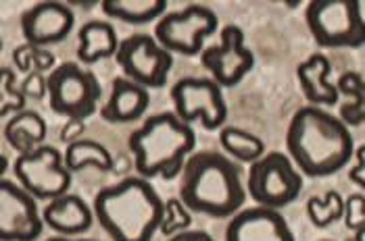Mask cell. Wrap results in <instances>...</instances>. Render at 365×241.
Returning <instances> with one entry per match:
<instances>
[{"label":"cell","instance_id":"cell-1","mask_svg":"<svg viewBox=\"0 0 365 241\" xmlns=\"http://www.w3.org/2000/svg\"><path fill=\"white\" fill-rule=\"evenodd\" d=\"M286 150L301 175L326 179L353 161L355 137L330 110L307 105L288 123Z\"/></svg>","mask_w":365,"mask_h":241},{"label":"cell","instance_id":"cell-2","mask_svg":"<svg viewBox=\"0 0 365 241\" xmlns=\"http://www.w3.org/2000/svg\"><path fill=\"white\" fill-rule=\"evenodd\" d=\"M180 177V202L190 213L230 218L242 210L247 202L242 171L222 152H192L184 162Z\"/></svg>","mask_w":365,"mask_h":241},{"label":"cell","instance_id":"cell-3","mask_svg":"<svg viewBox=\"0 0 365 241\" xmlns=\"http://www.w3.org/2000/svg\"><path fill=\"white\" fill-rule=\"evenodd\" d=\"M92 213L113 241H150L161 227L165 202L150 181L125 177L94 196Z\"/></svg>","mask_w":365,"mask_h":241},{"label":"cell","instance_id":"cell-4","mask_svg":"<svg viewBox=\"0 0 365 241\" xmlns=\"http://www.w3.org/2000/svg\"><path fill=\"white\" fill-rule=\"evenodd\" d=\"M197 134L192 125H186L175 112L150 114L142 127L132 132L128 148L134 156V168L142 179L161 177L173 181L180 177L186 159L195 152Z\"/></svg>","mask_w":365,"mask_h":241},{"label":"cell","instance_id":"cell-5","mask_svg":"<svg viewBox=\"0 0 365 241\" xmlns=\"http://www.w3.org/2000/svg\"><path fill=\"white\" fill-rule=\"evenodd\" d=\"M305 21L313 40L324 48H361L365 42L361 0H313Z\"/></svg>","mask_w":365,"mask_h":241},{"label":"cell","instance_id":"cell-6","mask_svg":"<svg viewBox=\"0 0 365 241\" xmlns=\"http://www.w3.org/2000/svg\"><path fill=\"white\" fill-rule=\"evenodd\" d=\"M103 87L98 77L80 63H61L46 75L51 110L67 119L86 121L98 110Z\"/></svg>","mask_w":365,"mask_h":241},{"label":"cell","instance_id":"cell-7","mask_svg":"<svg viewBox=\"0 0 365 241\" xmlns=\"http://www.w3.org/2000/svg\"><path fill=\"white\" fill-rule=\"evenodd\" d=\"M303 191V175L282 152H265L255 161L247 177V196L257 206L282 210Z\"/></svg>","mask_w":365,"mask_h":241},{"label":"cell","instance_id":"cell-8","mask_svg":"<svg viewBox=\"0 0 365 241\" xmlns=\"http://www.w3.org/2000/svg\"><path fill=\"white\" fill-rule=\"evenodd\" d=\"M220 17L205 4H188L180 11L165 13L155 27L157 44L169 54L197 56L205 48V40L217 33Z\"/></svg>","mask_w":365,"mask_h":241},{"label":"cell","instance_id":"cell-9","mask_svg":"<svg viewBox=\"0 0 365 241\" xmlns=\"http://www.w3.org/2000/svg\"><path fill=\"white\" fill-rule=\"evenodd\" d=\"M173 112L186 125L200 123L202 129H222L227 119L224 90L211 77H182L171 85Z\"/></svg>","mask_w":365,"mask_h":241},{"label":"cell","instance_id":"cell-10","mask_svg":"<svg viewBox=\"0 0 365 241\" xmlns=\"http://www.w3.org/2000/svg\"><path fill=\"white\" fill-rule=\"evenodd\" d=\"M17 183L28 191L34 200L51 202L58 196L69 193L71 173L63 164V154L55 146H38L31 152L19 154L13 164Z\"/></svg>","mask_w":365,"mask_h":241},{"label":"cell","instance_id":"cell-11","mask_svg":"<svg viewBox=\"0 0 365 241\" xmlns=\"http://www.w3.org/2000/svg\"><path fill=\"white\" fill-rule=\"evenodd\" d=\"M115 60L121 67L125 80L134 81L146 90L163 87L173 67V54L163 50L148 33H134L121 40Z\"/></svg>","mask_w":365,"mask_h":241},{"label":"cell","instance_id":"cell-12","mask_svg":"<svg viewBox=\"0 0 365 241\" xmlns=\"http://www.w3.org/2000/svg\"><path fill=\"white\" fill-rule=\"evenodd\" d=\"M200 63L224 90L238 85L249 75L255 67V54L245 44V31L230 23L220 29V44L202 48Z\"/></svg>","mask_w":365,"mask_h":241},{"label":"cell","instance_id":"cell-13","mask_svg":"<svg viewBox=\"0 0 365 241\" xmlns=\"http://www.w3.org/2000/svg\"><path fill=\"white\" fill-rule=\"evenodd\" d=\"M44 223L34 200L15 181L0 179V241H36Z\"/></svg>","mask_w":365,"mask_h":241},{"label":"cell","instance_id":"cell-14","mask_svg":"<svg viewBox=\"0 0 365 241\" xmlns=\"http://www.w3.org/2000/svg\"><path fill=\"white\" fill-rule=\"evenodd\" d=\"M19 26L26 44L48 48L67 40L76 26V15L65 2H38L21 13Z\"/></svg>","mask_w":365,"mask_h":241},{"label":"cell","instance_id":"cell-15","mask_svg":"<svg viewBox=\"0 0 365 241\" xmlns=\"http://www.w3.org/2000/svg\"><path fill=\"white\" fill-rule=\"evenodd\" d=\"M225 241H297L280 210L253 206L230 216Z\"/></svg>","mask_w":365,"mask_h":241},{"label":"cell","instance_id":"cell-16","mask_svg":"<svg viewBox=\"0 0 365 241\" xmlns=\"http://www.w3.org/2000/svg\"><path fill=\"white\" fill-rule=\"evenodd\" d=\"M42 223L51 227L61 237H78L90 231L94 223V213L84 202V198L76 193H65L51 200L42 210Z\"/></svg>","mask_w":365,"mask_h":241},{"label":"cell","instance_id":"cell-17","mask_svg":"<svg viewBox=\"0 0 365 241\" xmlns=\"http://www.w3.org/2000/svg\"><path fill=\"white\" fill-rule=\"evenodd\" d=\"M148 105H150V94L146 87L125 77H115L111 83L109 100L101 108V117L113 125L134 123L148 110Z\"/></svg>","mask_w":365,"mask_h":241},{"label":"cell","instance_id":"cell-18","mask_svg":"<svg viewBox=\"0 0 365 241\" xmlns=\"http://www.w3.org/2000/svg\"><path fill=\"white\" fill-rule=\"evenodd\" d=\"M332 65L324 54H311L297 67V80L309 107H334L340 100L336 85L328 80Z\"/></svg>","mask_w":365,"mask_h":241},{"label":"cell","instance_id":"cell-19","mask_svg":"<svg viewBox=\"0 0 365 241\" xmlns=\"http://www.w3.org/2000/svg\"><path fill=\"white\" fill-rule=\"evenodd\" d=\"M117 31L109 21H88L78 31V60L82 65L111 58L117 53Z\"/></svg>","mask_w":365,"mask_h":241},{"label":"cell","instance_id":"cell-20","mask_svg":"<svg viewBox=\"0 0 365 241\" xmlns=\"http://www.w3.org/2000/svg\"><path fill=\"white\" fill-rule=\"evenodd\" d=\"M46 135H48L46 121L36 110H28V108L13 114L4 127V139L19 154H26L34 148L42 146Z\"/></svg>","mask_w":365,"mask_h":241},{"label":"cell","instance_id":"cell-21","mask_svg":"<svg viewBox=\"0 0 365 241\" xmlns=\"http://www.w3.org/2000/svg\"><path fill=\"white\" fill-rule=\"evenodd\" d=\"M101 9L107 17L130 26H146L168 13L165 0H105Z\"/></svg>","mask_w":365,"mask_h":241},{"label":"cell","instance_id":"cell-22","mask_svg":"<svg viewBox=\"0 0 365 241\" xmlns=\"http://www.w3.org/2000/svg\"><path fill=\"white\" fill-rule=\"evenodd\" d=\"M63 164L67 166L69 173H78L84 171L88 166H94L103 173H109L115 166L111 152L98 144L96 139H86L80 137L71 144H67V150L63 154Z\"/></svg>","mask_w":365,"mask_h":241},{"label":"cell","instance_id":"cell-23","mask_svg":"<svg viewBox=\"0 0 365 241\" xmlns=\"http://www.w3.org/2000/svg\"><path fill=\"white\" fill-rule=\"evenodd\" d=\"M220 144L225 150V156L232 161L249 162L253 164L265 154V144L247 129L240 127H222L220 129Z\"/></svg>","mask_w":365,"mask_h":241},{"label":"cell","instance_id":"cell-24","mask_svg":"<svg viewBox=\"0 0 365 241\" xmlns=\"http://www.w3.org/2000/svg\"><path fill=\"white\" fill-rule=\"evenodd\" d=\"M342 206H344L342 196L334 189H330L324 198L313 196L307 200V216L313 223V227L328 229L330 225H334L342 218Z\"/></svg>","mask_w":365,"mask_h":241},{"label":"cell","instance_id":"cell-25","mask_svg":"<svg viewBox=\"0 0 365 241\" xmlns=\"http://www.w3.org/2000/svg\"><path fill=\"white\" fill-rule=\"evenodd\" d=\"M55 54L48 48H36L29 44H21L13 50V65L21 73H46L55 69Z\"/></svg>","mask_w":365,"mask_h":241},{"label":"cell","instance_id":"cell-26","mask_svg":"<svg viewBox=\"0 0 365 241\" xmlns=\"http://www.w3.org/2000/svg\"><path fill=\"white\" fill-rule=\"evenodd\" d=\"M26 110V96L17 87V73L11 67H0V117Z\"/></svg>","mask_w":365,"mask_h":241},{"label":"cell","instance_id":"cell-27","mask_svg":"<svg viewBox=\"0 0 365 241\" xmlns=\"http://www.w3.org/2000/svg\"><path fill=\"white\" fill-rule=\"evenodd\" d=\"M190 225H192L190 210L180 202V198H169L165 202V213H163V220H161L159 231L165 237H171V235H178L182 231H188Z\"/></svg>","mask_w":365,"mask_h":241},{"label":"cell","instance_id":"cell-28","mask_svg":"<svg viewBox=\"0 0 365 241\" xmlns=\"http://www.w3.org/2000/svg\"><path fill=\"white\" fill-rule=\"evenodd\" d=\"M342 218L351 233H357L365 229V196L364 193H351L344 200L342 206Z\"/></svg>","mask_w":365,"mask_h":241},{"label":"cell","instance_id":"cell-29","mask_svg":"<svg viewBox=\"0 0 365 241\" xmlns=\"http://www.w3.org/2000/svg\"><path fill=\"white\" fill-rule=\"evenodd\" d=\"M334 85H336L340 96H349L351 100L364 98V77H361V73H357V71H346V73H342Z\"/></svg>","mask_w":365,"mask_h":241},{"label":"cell","instance_id":"cell-30","mask_svg":"<svg viewBox=\"0 0 365 241\" xmlns=\"http://www.w3.org/2000/svg\"><path fill=\"white\" fill-rule=\"evenodd\" d=\"M340 123L344 127H359L365 119V98H355L340 107Z\"/></svg>","mask_w":365,"mask_h":241},{"label":"cell","instance_id":"cell-31","mask_svg":"<svg viewBox=\"0 0 365 241\" xmlns=\"http://www.w3.org/2000/svg\"><path fill=\"white\" fill-rule=\"evenodd\" d=\"M21 94L26 96V100L31 98V100H42L46 98V75L44 73H28L26 80L21 81L19 85Z\"/></svg>","mask_w":365,"mask_h":241},{"label":"cell","instance_id":"cell-32","mask_svg":"<svg viewBox=\"0 0 365 241\" xmlns=\"http://www.w3.org/2000/svg\"><path fill=\"white\" fill-rule=\"evenodd\" d=\"M84 129V121H80V119H67V123L63 125V129H61V134H58V139H61L63 144H71V141H76V139L82 137Z\"/></svg>","mask_w":365,"mask_h":241},{"label":"cell","instance_id":"cell-33","mask_svg":"<svg viewBox=\"0 0 365 241\" xmlns=\"http://www.w3.org/2000/svg\"><path fill=\"white\" fill-rule=\"evenodd\" d=\"M364 154H365L364 148H355V154H353V159H355V166H351V171H349V179H351L357 188H361V189L365 188Z\"/></svg>","mask_w":365,"mask_h":241},{"label":"cell","instance_id":"cell-34","mask_svg":"<svg viewBox=\"0 0 365 241\" xmlns=\"http://www.w3.org/2000/svg\"><path fill=\"white\" fill-rule=\"evenodd\" d=\"M168 241H215L207 231H192V229H188V231H182V233H178V235H171L168 237Z\"/></svg>","mask_w":365,"mask_h":241},{"label":"cell","instance_id":"cell-35","mask_svg":"<svg viewBox=\"0 0 365 241\" xmlns=\"http://www.w3.org/2000/svg\"><path fill=\"white\" fill-rule=\"evenodd\" d=\"M71 4L82 6V9H94V6H101V2H67V6H71Z\"/></svg>","mask_w":365,"mask_h":241},{"label":"cell","instance_id":"cell-36","mask_svg":"<svg viewBox=\"0 0 365 241\" xmlns=\"http://www.w3.org/2000/svg\"><path fill=\"white\" fill-rule=\"evenodd\" d=\"M6 168H9V159H6L4 154H0V179L4 177Z\"/></svg>","mask_w":365,"mask_h":241},{"label":"cell","instance_id":"cell-37","mask_svg":"<svg viewBox=\"0 0 365 241\" xmlns=\"http://www.w3.org/2000/svg\"><path fill=\"white\" fill-rule=\"evenodd\" d=\"M46 241H96V240H80V237H61V235H56V237H48Z\"/></svg>","mask_w":365,"mask_h":241},{"label":"cell","instance_id":"cell-38","mask_svg":"<svg viewBox=\"0 0 365 241\" xmlns=\"http://www.w3.org/2000/svg\"><path fill=\"white\" fill-rule=\"evenodd\" d=\"M286 6H288V9H297V6H299V2H286Z\"/></svg>","mask_w":365,"mask_h":241},{"label":"cell","instance_id":"cell-39","mask_svg":"<svg viewBox=\"0 0 365 241\" xmlns=\"http://www.w3.org/2000/svg\"><path fill=\"white\" fill-rule=\"evenodd\" d=\"M0 50H2V38H0Z\"/></svg>","mask_w":365,"mask_h":241},{"label":"cell","instance_id":"cell-40","mask_svg":"<svg viewBox=\"0 0 365 241\" xmlns=\"http://www.w3.org/2000/svg\"><path fill=\"white\" fill-rule=\"evenodd\" d=\"M346 241H355V240H346Z\"/></svg>","mask_w":365,"mask_h":241},{"label":"cell","instance_id":"cell-41","mask_svg":"<svg viewBox=\"0 0 365 241\" xmlns=\"http://www.w3.org/2000/svg\"><path fill=\"white\" fill-rule=\"evenodd\" d=\"M324 241H330V240H324Z\"/></svg>","mask_w":365,"mask_h":241}]
</instances>
